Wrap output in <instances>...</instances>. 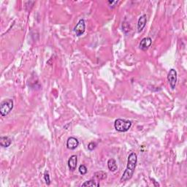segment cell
<instances>
[{
    "instance_id": "obj_1",
    "label": "cell",
    "mask_w": 187,
    "mask_h": 187,
    "mask_svg": "<svg viewBox=\"0 0 187 187\" xmlns=\"http://www.w3.org/2000/svg\"><path fill=\"white\" fill-rule=\"evenodd\" d=\"M137 162V156L135 153H131L128 156V161H127V166L125 170L124 174L121 178V182L127 181L131 179L132 177L134 172H135L136 165Z\"/></svg>"
},
{
    "instance_id": "obj_2",
    "label": "cell",
    "mask_w": 187,
    "mask_h": 187,
    "mask_svg": "<svg viewBox=\"0 0 187 187\" xmlns=\"http://www.w3.org/2000/svg\"><path fill=\"white\" fill-rule=\"evenodd\" d=\"M132 127V122L130 121H127L122 118H118L115 121L114 127L118 132H127Z\"/></svg>"
},
{
    "instance_id": "obj_3",
    "label": "cell",
    "mask_w": 187,
    "mask_h": 187,
    "mask_svg": "<svg viewBox=\"0 0 187 187\" xmlns=\"http://www.w3.org/2000/svg\"><path fill=\"white\" fill-rule=\"evenodd\" d=\"M13 108V101L12 99H7L2 102L0 104V113L2 116H6L12 111Z\"/></svg>"
},
{
    "instance_id": "obj_4",
    "label": "cell",
    "mask_w": 187,
    "mask_h": 187,
    "mask_svg": "<svg viewBox=\"0 0 187 187\" xmlns=\"http://www.w3.org/2000/svg\"><path fill=\"white\" fill-rule=\"evenodd\" d=\"M167 79H168L170 86L172 89H175L176 83H177V72L175 70H170L168 75H167Z\"/></svg>"
},
{
    "instance_id": "obj_5",
    "label": "cell",
    "mask_w": 187,
    "mask_h": 187,
    "mask_svg": "<svg viewBox=\"0 0 187 187\" xmlns=\"http://www.w3.org/2000/svg\"><path fill=\"white\" fill-rule=\"evenodd\" d=\"M85 30H86V23H85L84 19H80L74 29V31H75L76 35L78 37H80L85 32Z\"/></svg>"
},
{
    "instance_id": "obj_6",
    "label": "cell",
    "mask_w": 187,
    "mask_h": 187,
    "mask_svg": "<svg viewBox=\"0 0 187 187\" xmlns=\"http://www.w3.org/2000/svg\"><path fill=\"white\" fill-rule=\"evenodd\" d=\"M79 146V141L77 138L74 137H70L67 139V147L70 150L75 149L78 146Z\"/></svg>"
},
{
    "instance_id": "obj_7",
    "label": "cell",
    "mask_w": 187,
    "mask_h": 187,
    "mask_svg": "<svg viewBox=\"0 0 187 187\" xmlns=\"http://www.w3.org/2000/svg\"><path fill=\"white\" fill-rule=\"evenodd\" d=\"M152 44V40L151 38L149 37H144L143 40L140 41L139 48L140 49L143 50H148V48L151 46Z\"/></svg>"
},
{
    "instance_id": "obj_8",
    "label": "cell",
    "mask_w": 187,
    "mask_h": 187,
    "mask_svg": "<svg viewBox=\"0 0 187 187\" xmlns=\"http://www.w3.org/2000/svg\"><path fill=\"white\" fill-rule=\"evenodd\" d=\"M77 163L78 157L76 155H73V156H70V158L68 159V167H69L70 171H75L76 167H77Z\"/></svg>"
},
{
    "instance_id": "obj_9",
    "label": "cell",
    "mask_w": 187,
    "mask_h": 187,
    "mask_svg": "<svg viewBox=\"0 0 187 187\" xmlns=\"http://www.w3.org/2000/svg\"><path fill=\"white\" fill-rule=\"evenodd\" d=\"M146 22H147V16L146 15H143L142 16H140L137 22V31L138 32L143 31L144 27L146 26Z\"/></svg>"
},
{
    "instance_id": "obj_10",
    "label": "cell",
    "mask_w": 187,
    "mask_h": 187,
    "mask_svg": "<svg viewBox=\"0 0 187 187\" xmlns=\"http://www.w3.org/2000/svg\"><path fill=\"white\" fill-rule=\"evenodd\" d=\"M12 140L9 137H6V136H2L0 137V145L3 148H8L11 145Z\"/></svg>"
},
{
    "instance_id": "obj_11",
    "label": "cell",
    "mask_w": 187,
    "mask_h": 187,
    "mask_svg": "<svg viewBox=\"0 0 187 187\" xmlns=\"http://www.w3.org/2000/svg\"><path fill=\"white\" fill-rule=\"evenodd\" d=\"M108 169L112 172H115L116 170H118V166H117L116 161L114 159H110L108 161Z\"/></svg>"
},
{
    "instance_id": "obj_12",
    "label": "cell",
    "mask_w": 187,
    "mask_h": 187,
    "mask_svg": "<svg viewBox=\"0 0 187 187\" xmlns=\"http://www.w3.org/2000/svg\"><path fill=\"white\" fill-rule=\"evenodd\" d=\"M94 178H96L98 180H105L106 178H107V173L104 171H98L97 173H94Z\"/></svg>"
},
{
    "instance_id": "obj_13",
    "label": "cell",
    "mask_w": 187,
    "mask_h": 187,
    "mask_svg": "<svg viewBox=\"0 0 187 187\" xmlns=\"http://www.w3.org/2000/svg\"><path fill=\"white\" fill-rule=\"evenodd\" d=\"M100 186L99 183H97L96 180H87V181L84 182V184H82V186Z\"/></svg>"
},
{
    "instance_id": "obj_14",
    "label": "cell",
    "mask_w": 187,
    "mask_h": 187,
    "mask_svg": "<svg viewBox=\"0 0 187 187\" xmlns=\"http://www.w3.org/2000/svg\"><path fill=\"white\" fill-rule=\"evenodd\" d=\"M78 170H79V173L81 174V175H86L87 173V172H88V169H87V167L85 166L84 165H80L79 169H78Z\"/></svg>"
},
{
    "instance_id": "obj_15",
    "label": "cell",
    "mask_w": 187,
    "mask_h": 187,
    "mask_svg": "<svg viewBox=\"0 0 187 187\" xmlns=\"http://www.w3.org/2000/svg\"><path fill=\"white\" fill-rule=\"evenodd\" d=\"M44 178H45V180H46V184L48 185V186H49L50 184V175H49V173H48V172L47 171L45 172Z\"/></svg>"
},
{
    "instance_id": "obj_16",
    "label": "cell",
    "mask_w": 187,
    "mask_h": 187,
    "mask_svg": "<svg viewBox=\"0 0 187 187\" xmlns=\"http://www.w3.org/2000/svg\"><path fill=\"white\" fill-rule=\"evenodd\" d=\"M97 147V143L95 142H91L88 145V149L89 151H93L95 148Z\"/></svg>"
}]
</instances>
